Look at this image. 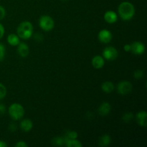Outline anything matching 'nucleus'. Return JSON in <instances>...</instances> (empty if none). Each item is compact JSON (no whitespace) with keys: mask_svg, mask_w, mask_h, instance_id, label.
I'll return each mask as SVG.
<instances>
[{"mask_svg":"<svg viewBox=\"0 0 147 147\" xmlns=\"http://www.w3.org/2000/svg\"><path fill=\"white\" fill-rule=\"evenodd\" d=\"M52 143L54 146H63V145H65V139L64 137L57 136L53 139Z\"/></svg>","mask_w":147,"mask_h":147,"instance_id":"nucleus-20","label":"nucleus"},{"mask_svg":"<svg viewBox=\"0 0 147 147\" xmlns=\"http://www.w3.org/2000/svg\"><path fill=\"white\" fill-rule=\"evenodd\" d=\"M4 34V28L1 24H0V40L3 37Z\"/></svg>","mask_w":147,"mask_h":147,"instance_id":"nucleus-30","label":"nucleus"},{"mask_svg":"<svg viewBox=\"0 0 147 147\" xmlns=\"http://www.w3.org/2000/svg\"><path fill=\"white\" fill-rule=\"evenodd\" d=\"M62 1H66V0H62Z\"/></svg>","mask_w":147,"mask_h":147,"instance_id":"nucleus-33","label":"nucleus"},{"mask_svg":"<svg viewBox=\"0 0 147 147\" xmlns=\"http://www.w3.org/2000/svg\"><path fill=\"white\" fill-rule=\"evenodd\" d=\"M7 94V88L3 84L0 83V100L4 98Z\"/></svg>","mask_w":147,"mask_h":147,"instance_id":"nucleus-22","label":"nucleus"},{"mask_svg":"<svg viewBox=\"0 0 147 147\" xmlns=\"http://www.w3.org/2000/svg\"><path fill=\"white\" fill-rule=\"evenodd\" d=\"M118 11L121 18L123 20H131L135 14V8L131 3L123 1L120 4L118 8Z\"/></svg>","mask_w":147,"mask_h":147,"instance_id":"nucleus-1","label":"nucleus"},{"mask_svg":"<svg viewBox=\"0 0 147 147\" xmlns=\"http://www.w3.org/2000/svg\"><path fill=\"white\" fill-rule=\"evenodd\" d=\"M33 123L30 119H26L20 122V128L24 132H29L32 129Z\"/></svg>","mask_w":147,"mask_h":147,"instance_id":"nucleus-14","label":"nucleus"},{"mask_svg":"<svg viewBox=\"0 0 147 147\" xmlns=\"http://www.w3.org/2000/svg\"><path fill=\"white\" fill-rule=\"evenodd\" d=\"M105 64L104 59L100 55H96L92 59V65L96 69H100Z\"/></svg>","mask_w":147,"mask_h":147,"instance_id":"nucleus-12","label":"nucleus"},{"mask_svg":"<svg viewBox=\"0 0 147 147\" xmlns=\"http://www.w3.org/2000/svg\"><path fill=\"white\" fill-rule=\"evenodd\" d=\"M17 46H18L17 47V53H18L19 55L22 57H27L29 55V53H30L28 46L24 42H20Z\"/></svg>","mask_w":147,"mask_h":147,"instance_id":"nucleus-10","label":"nucleus"},{"mask_svg":"<svg viewBox=\"0 0 147 147\" xmlns=\"http://www.w3.org/2000/svg\"><path fill=\"white\" fill-rule=\"evenodd\" d=\"M39 24H40V27H41L42 30L47 32L53 30L55 23L51 17L47 15H43L40 18Z\"/></svg>","mask_w":147,"mask_h":147,"instance_id":"nucleus-4","label":"nucleus"},{"mask_svg":"<svg viewBox=\"0 0 147 147\" xmlns=\"http://www.w3.org/2000/svg\"><path fill=\"white\" fill-rule=\"evenodd\" d=\"M33 27L31 23L30 22H23L19 24L17 27V35L19 37L23 40H27L30 38L32 34Z\"/></svg>","mask_w":147,"mask_h":147,"instance_id":"nucleus-2","label":"nucleus"},{"mask_svg":"<svg viewBox=\"0 0 147 147\" xmlns=\"http://www.w3.org/2000/svg\"><path fill=\"white\" fill-rule=\"evenodd\" d=\"M132 85L129 81H121L118 84L117 91L119 94L122 96H126L129 94L132 91Z\"/></svg>","mask_w":147,"mask_h":147,"instance_id":"nucleus-5","label":"nucleus"},{"mask_svg":"<svg viewBox=\"0 0 147 147\" xmlns=\"http://www.w3.org/2000/svg\"><path fill=\"white\" fill-rule=\"evenodd\" d=\"M5 57V47L2 43H0V62L2 61Z\"/></svg>","mask_w":147,"mask_h":147,"instance_id":"nucleus-24","label":"nucleus"},{"mask_svg":"<svg viewBox=\"0 0 147 147\" xmlns=\"http://www.w3.org/2000/svg\"><path fill=\"white\" fill-rule=\"evenodd\" d=\"M16 147H27V144L25 143L24 142H18L17 144H15Z\"/></svg>","mask_w":147,"mask_h":147,"instance_id":"nucleus-28","label":"nucleus"},{"mask_svg":"<svg viewBox=\"0 0 147 147\" xmlns=\"http://www.w3.org/2000/svg\"><path fill=\"white\" fill-rule=\"evenodd\" d=\"M7 42L11 46H17L20 42V37L15 34H10L7 37Z\"/></svg>","mask_w":147,"mask_h":147,"instance_id":"nucleus-16","label":"nucleus"},{"mask_svg":"<svg viewBox=\"0 0 147 147\" xmlns=\"http://www.w3.org/2000/svg\"><path fill=\"white\" fill-rule=\"evenodd\" d=\"M124 50L126 52H129L131 50V45L129 44H126V45H124Z\"/></svg>","mask_w":147,"mask_h":147,"instance_id":"nucleus-31","label":"nucleus"},{"mask_svg":"<svg viewBox=\"0 0 147 147\" xmlns=\"http://www.w3.org/2000/svg\"><path fill=\"white\" fill-rule=\"evenodd\" d=\"M9 114L14 120H20L24 114V108L19 103H13L9 108Z\"/></svg>","mask_w":147,"mask_h":147,"instance_id":"nucleus-3","label":"nucleus"},{"mask_svg":"<svg viewBox=\"0 0 147 147\" xmlns=\"http://www.w3.org/2000/svg\"><path fill=\"white\" fill-rule=\"evenodd\" d=\"M134 117V114L131 112H127V113H124V114L123 115V116H122V120H123L125 123H128L133 120Z\"/></svg>","mask_w":147,"mask_h":147,"instance_id":"nucleus-21","label":"nucleus"},{"mask_svg":"<svg viewBox=\"0 0 147 147\" xmlns=\"http://www.w3.org/2000/svg\"><path fill=\"white\" fill-rule=\"evenodd\" d=\"M34 39L37 42H41L43 40V37L40 33H37V34H35L34 35Z\"/></svg>","mask_w":147,"mask_h":147,"instance_id":"nucleus-26","label":"nucleus"},{"mask_svg":"<svg viewBox=\"0 0 147 147\" xmlns=\"http://www.w3.org/2000/svg\"><path fill=\"white\" fill-rule=\"evenodd\" d=\"M65 139V143L66 140L68 139H76L78 137V133L74 131H66L65 134L63 136Z\"/></svg>","mask_w":147,"mask_h":147,"instance_id":"nucleus-19","label":"nucleus"},{"mask_svg":"<svg viewBox=\"0 0 147 147\" xmlns=\"http://www.w3.org/2000/svg\"><path fill=\"white\" fill-rule=\"evenodd\" d=\"M103 56L105 59L108 60H115L119 56V53L114 47L109 46L106 47L103 51Z\"/></svg>","mask_w":147,"mask_h":147,"instance_id":"nucleus-6","label":"nucleus"},{"mask_svg":"<svg viewBox=\"0 0 147 147\" xmlns=\"http://www.w3.org/2000/svg\"><path fill=\"white\" fill-rule=\"evenodd\" d=\"M111 142V136L108 134H105V135H103V136H102L99 139L98 145L100 146H102V147L107 146L110 144Z\"/></svg>","mask_w":147,"mask_h":147,"instance_id":"nucleus-17","label":"nucleus"},{"mask_svg":"<svg viewBox=\"0 0 147 147\" xmlns=\"http://www.w3.org/2000/svg\"><path fill=\"white\" fill-rule=\"evenodd\" d=\"M136 119L139 126L142 127H146L147 125V113L145 111H139L136 114Z\"/></svg>","mask_w":147,"mask_h":147,"instance_id":"nucleus-9","label":"nucleus"},{"mask_svg":"<svg viewBox=\"0 0 147 147\" xmlns=\"http://www.w3.org/2000/svg\"><path fill=\"white\" fill-rule=\"evenodd\" d=\"M104 20L106 22L109 24H113L118 20V16L114 11H108L104 14Z\"/></svg>","mask_w":147,"mask_h":147,"instance_id":"nucleus-13","label":"nucleus"},{"mask_svg":"<svg viewBox=\"0 0 147 147\" xmlns=\"http://www.w3.org/2000/svg\"><path fill=\"white\" fill-rule=\"evenodd\" d=\"M7 144L3 141H0V147H7Z\"/></svg>","mask_w":147,"mask_h":147,"instance_id":"nucleus-32","label":"nucleus"},{"mask_svg":"<svg viewBox=\"0 0 147 147\" xmlns=\"http://www.w3.org/2000/svg\"><path fill=\"white\" fill-rule=\"evenodd\" d=\"M6 108L5 106L2 103H0V114H4L5 113Z\"/></svg>","mask_w":147,"mask_h":147,"instance_id":"nucleus-29","label":"nucleus"},{"mask_svg":"<svg viewBox=\"0 0 147 147\" xmlns=\"http://www.w3.org/2000/svg\"><path fill=\"white\" fill-rule=\"evenodd\" d=\"M98 40L100 42L104 43V44H107L109 43L112 40V36L111 32L108 30H103L100 31L98 33Z\"/></svg>","mask_w":147,"mask_h":147,"instance_id":"nucleus-8","label":"nucleus"},{"mask_svg":"<svg viewBox=\"0 0 147 147\" xmlns=\"http://www.w3.org/2000/svg\"><path fill=\"white\" fill-rule=\"evenodd\" d=\"M101 89L103 92L106 93H110L114 90L113 83L111 81H106L101 85Z\"/></svg>","mask_w":147,"mask_h":147,"instance_id":"nucleus-15","label":"nucleus"},{"mask_svg":"<svg viewBox=\"0 0 147 147\" xmlns=\"http://www.w3.org/2000/svg\"><path fill=\"white\" fill-rule=\"evenodd\" d=\"M6 15V11L5 9L2 7V6H0V20H3L4 18Z\"/></svg>","mask_w":147,"mask_h":147,"instance_id":"nucleus-25","label":"nucleus"},{"mask_svg":"<svg viewBox=\"0 0 147 147\" xmlns=\"http://www.w3.org/2000/svg\"><path fill=\"white\" fill-rule=\"evenodd\" d=\"M65 145L67 147H82V144L76 139L66 140Z\"/></svg>","mask_w":147,"mask_h":147,"instance_id":"nucleus-18","label":"nucleus"},{"mask_svg":"<svg viewBox=\"0 0 147 147\" xmlns=\"http://www.w3.org/2000/svg\"><path fill=\"white\" fill-rule=\"evenodd\" d=\"M111 111V106L109 103H107V102H104V103H102L98 108V111L99 115L100 116H107L110 113Z\"/></svg>","mask_w":147,"mask_h":147,"instance_id":"nucleus-11","label":"nucleus"},{"mask_svg":"<svg viewBox=\"0 0 147 147\" xmlns=\"http://www.w3.org/2000/svg\"><path fill=\"white\" fill-rule=\"evenodd\" d=\"M144 77V71L142 70H137L136 71H134V78L135 79H137V80H139V79L143 78Z\"/></svg>","mask_w":147,"mask_h":147,"instance_id":"nucleus-23","label":"nucleus"},{"mask_svg":"<svg viewBox=\"0 0 147 147\" xmlns=\"http://www.w3.org/2000/svg\"><path fill=\"white\" fill-rule=\"evenodd\" d=\"M9 130L11 132H14L17 130V126L14 123H10L9 126Z\"/></svg>","mask_w":147,"mask_h":147,"instance_id":"nucleus-27","label":"nucleus"},{"mask_svg":"<svg viewBox=\"0 0 147 147\" xmlns=\"http://www.w3.org/2000/svg\"><path fill=\"white\" fill-rule=\"evenodd\" d=\"M131 45V50L130 51L133 54L137 55H142L145 51V46L141 42H134Z\"/></svg>","mask_w":147,"mask_h":147,"instance_id":"nucleus-7","label":"nucleus"}]
</instances>
